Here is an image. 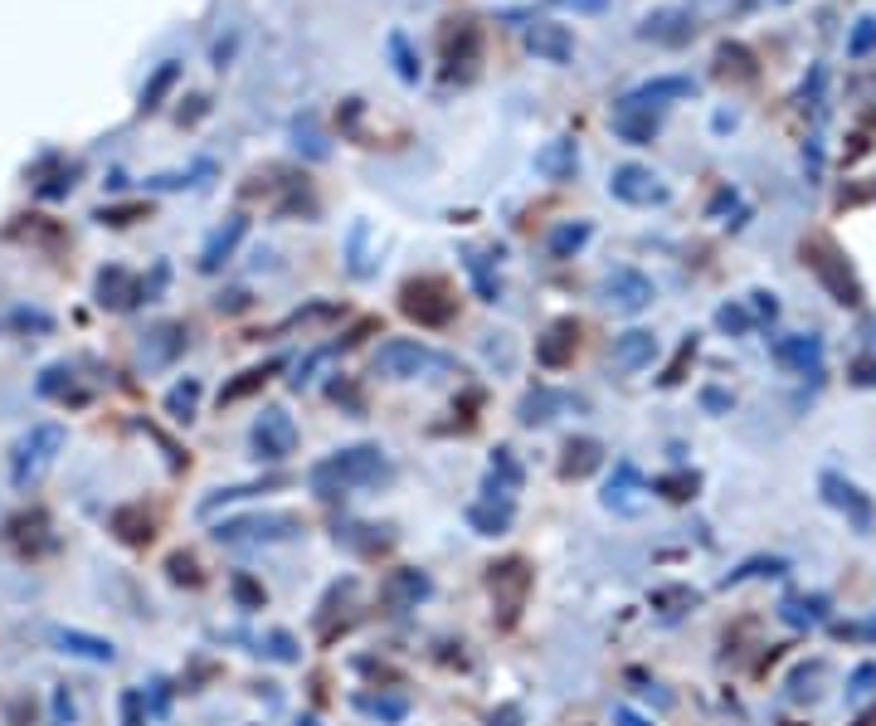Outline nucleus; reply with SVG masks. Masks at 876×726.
I'll return each mask as SVG.
<instances>
[{
	"instance_id": "412c9836",
	"label": "nucleus",
	"mask_w": 876,
	"mask_h": 726,
	"mask_svg": "<svg viewBox=\"0 0 876 726\" xmlns=\"http://www.w3.org/2000/svg\"><path fill=\"white\" fill-rule=\"evenodd\" d=\"M570 405H575V395L550 390V385H536V390H526V395H521V405H516V424L541 429V424H550L560 410H570Z\"/></svg>"
},
{
	"instance_id": "b1692460",
	"label": "nucleus",
	"mask_w": 876,
	"mask_h": 726,
	"mask_svg": "<svg viewBox=\"0 0 876 726\" xmlns=\"http://www.w3.org/2000/svg\"><path fill=\"white\" fill-rule=\"evenodd\" d=\"M521 483H526V468H521V459H516V449H511V444H497V449H492V463H487V483H482V493L487 497H511V493H521Z\"/></svg>"
},
{
	"instance_id": "39448f33",
	"label": "nucleus",
	"mask_w": 876,
	"mask_h": 726,
	"mask_svg": "<svg viewBox=\"0 0 876 726\" xmlns=\"http://www.w3.org/2000/svg\"><path fill=\"white\" fill-rule=\"evenodd\" d=\"M297 532H307L297 512H249V517H224L210 536L219 546H258V541H288Z\"/></svg>"
},
{
	"instance_id": "8fccbe9b",
	"label": "nucleus",
	"mask_w": 876,
	"mask_h": 726,
	"mask_svg": "<svg viewBox=\"0 0 876 726\" xmlns=\"http://www.w3.org/2000/svg\"><path fill=\"white\" fill-rule=\"evenodd\" d=\"M117 707H122V726H146V692L142 688H127L117 697Z\"/></svg>"
},
{
	"instance_id": "f3484780",
	"label": "nucleus",
	"mask_w": 876,
	"mask_h": 726,
	"mask_svg": "<svg viewBox=\"0 0 876 726\" xmlns=\"http://www.w3.org/2000/svg\"><path fill=\"white\" fill-rule=\"evenodd\" d=\"M244 234H249V215H239V210H234L224 225H215V230H210V239H205V249H200L195 268H200V273H219V268L234 259V249L244 244Z\"/></svg>"
},
{
	"instance_id": "37998d69",
	"label": "nucleus",
	"mask_w": 876,
	"mask_h": 726,
	"mask_svg": "<svg viewBox=\"0 0 876 726\" xmlns=\"http://www.w3.org/2000/svg\"><path fill=\"white\" fill-rule=\"evenodd\" d=\"M692 361H696V332H687V342L677 346V356L667 361V371H662L657 381L667 385V390H672V385H682V381H687V366H692Z\"/></svg>"
},
{
	"instance_id": "e433bc0d",
	"label": "nucleus",
	"mask_w": 876,
	"mask_h": 726,
	"mask_svg": "<svg viewBox=\"0 0 876 726\" xmlns=\"http://www.w3.org/2000/svg\"><path fill=\"white\" fill-rule=\"evenodd\" d=\"M69 390H73V366L69 361H54V366L39 371L35 395H44V400H64V405H69Z\"/></svg>"
},
{
	"instance_id": "2f4dec72",
	"label": "nucleus",
	"mask_w": 876,
	"mask_h": 726,
	"mask_svg": "<svg viewBox=\"0 0 876 726\" xmlns=\"http://www.w3.org/2000/svg\"><path fill=\"white\" fill-rule=\"evenodd\" d=\"M200 395H205V385L195 381V376H185V381H176L171 390H166L161 405H166V415H171L176 424H190L195 415H200Z\"/></svg>"
},
{
	"instance_id": "680f3d73",
	"label": "nucleus",
	"mask_w": 876,
	"mask_h": 726,
	"mask_svg": "<svg viewBox=\"0 0 876 726\" xmlns=\"http://www.w3.org/2000/svg\"><path fill=\"white\" fill-rule=\"evenodd\" d=\"M54 717H59V726H69L73 722V697L64 688L54 692Z\"/></svg>"
},
{
	"instance_id": "69168bd1",
	"label": "nucleus",
	"mask_w": 876,
	"mask_h": 726,
	"mask_svg": "<svg viewBox=\"0 0 876 726\" xmlns=\"http://www.w3.org/2000/svg\"><path fill=\"white\" fill-rule=\"evenodd\" d=\"M755 298H760V312H769V317L779 312V303H774V293H755Z\"/></svg>"
},
{
	"instance_id": "864d4df0",
	"label": "nucleus",
	"mask_w": 876,
	"mask_h": 726,
	"mask_svg": "<svg viewBox=\"0 0 876 726\" xmlns=\"http://www.w3.org/2000/svg\"><path fill=\"white\" fill-rule=\"evenodd\" d=\"M73 186H78V166H69V171H59L54 181H44V186H39V200H64V195H69Z\"/></svg>"
},
{
	"instance_id": "a19ab883",
	"label": "nucleus",
	"mask_w": 876,
	"mask_h": 726,
	"mask_svg": "<svg viewBox=\"0 0 876 726\" xmlns=\"http://www.w3.org/2000/svg\"><path fill=\"white\" fill-rule=\"evenodd\" d=\"M638 488V468L633 463H619V473L609 478V488H604V507H619V512H633V502H628V493Z\"/></svg>"
},
{
	"instance_id": "4c0bfd02",
	"label": "nucleus",
	"mask_w": 876,
	"mask_h": 726,
	"mask_svg": "<svg viewBox=\"0 0 876 726\" xmlns=\"http://www.w3.org/2000/svg\"><path fill=\"white\" fill-rule=\"evenodd\" d=\"M229 595H234V605L244 614H254L268 605V590H263V580H254L249 571H234L229 575Z\"/></svg>"
},
{
	"instance_id": "f03ea898",
	"label": "nucleus",
	"mask_w": 876,
	"mask_h": 726,
	"mask_svg": "<svg viewBox=\"0 0 876 726\" xmlns=\"http://www.w3.org/2000/svg\"><path fill=\"white\" fill-rule=\"evenodd\" d=\"M400 312L409 322L438 332V327H448L458 317V288L443 273H414V278L400 283Z\"/></svg>"
},
{
	"instance_id": "473e14b6",
	"label": "nucleus",
	"mask_w": 876,
	"mask_h": 726,
	"mask_svg": "<svg viewBox=\"0 0 876 726\" xmlns=\"http://www.w3.org/2000/svg\"><path fill=\"white\" fill-rule=\"evenodd\" d=\"M385 49H390V59H395L400 83H419V78H424V64H419V54H414V44H409L404 30H390V35H385Z\"/></svg>"
},
{
	"instance_id": "a18cd8bd",
	"label": "nucleus",
	"mask_w": 876,
	"mask_h": 726,
	"mask_svg": "<svg viewBox=\"0 0 876 726\" xmlns=\"http://www.w3.org/2000/svg\"><path fill=\"white\" fill-rule=\"evenodd\" d=\"M774 356H779L784 366H808V361L818 356V342H813V337H784V342H774Z\"/></svg>"
},
{
	"instance_id": "4468645a",
	"label": "nucleus",
	"mask_w": 876,
	"mask_h": 726,
	"mask_svg": "<svg viewBox=\"0 0 876 726\" xmlns=\"http://www.w3.org/2000/svg\"><path fill=\"white\" fill-rule=\"evenodd\" d=\"M108 532L122 541V546H132V551H146L151 541H156V512L146 507V502H117L108 512Z\"/></svg>"
},
{
	"instance_id": "c85d7f7f",
	"label": "nucleus",
	"mask_w": 876,
	"mask_h": 726,
	"mask_svg": "<svg viewBox=\"0 0 876 726\" xmlns=\"http://www.w3.org/2000/svg\"><path fill=\"white\" fill-rule=\"evenodd\" d=\"M181 64H176V59H166V64H156V69H151V78H146L142 83V93H137V113H156V108H161V103H166V98H171V93H176V83H181Z\"/></svg>"
},
{
	"instance_id": "6e6d98bb",
	"label": "nucleus",
	"mask_w": 876,
	"mask_h": 726,
	"mask_svg": "<svg viewBox=\"0 0 876 726\" xmlns=\"http://www.w3.org/2000/svg\"><path fill=\"white\" fill-rule=\"evenodd\" d=\"M716 322H721V332H730V337H740V332H750V317H745V307H721L716 312Z\"/></svg>"
},
{
	"instance_id": "cd10ccee",
	"label": "nucleus",
	"mask_w": 876,
	"mask_h": 726,
	"mask_svg": "<svg viewBox=\"0 0 876 726\" xmlns=\"http://www.w3.org/2000/svg\"><path fill=\"white\" fill-rule=\"evenodd\" d=\"M653 356H657V337L648 327H628V332L614 337V366L619 371H643V366H653Z\"/></svg>"
},
{
	"instance_id": "5fc2aeb1",
	"label": "nucleus",
	"mask_w": 876,
	"mask_h": 726,
	"mask_svg": "<svg viewBox=\"0 0 876 726\" xmlns=\"http://www.w3.org/2000/svg\"><path fill=\"white\" fill-rule=\"evenodd\" d=\"M5 322H10V327H35V332H49V327H54V317L39 312V307H20V312H10Z\"/></svg>"
},
{
	"instance_id": "4be33fe9",
	"label": "nucleus",
	"mask_w": 876,
	"mask_h": 726,
	"mask_svg": "<svg viewBox=\"0 0 876 726\" xmlns=\"http://www.w3.org/2000/svg\"><path fill=\"white\" fill-rule=\"evenodd\" d=\"M98 303L103 307H112V312H127V307H137L142 303V278H132L127 268H117V264H108V268H98Z\"/></svg>"
},
{
	"instance_id": "49530a36",
	"label": "nucleus",
	"mask_w": 876,
	"mask_h": 726,
	"mask_svg": "<svg viewBox=\"0 0 876 726\" xmlns=\"http://www.w3.org/2000/svg\"><path fill=\"white\" fill-rule=\"evenodd\" d=\"M463 268L473 273V283H477V293H482V303H497V298H502V293H497V283H492V273H487V264L477 259L473 249L463 254Z\"/></svg>"
},
{
	"instance_id": "6e6552de",
	"label": "nucleus",
	"mask_w": 876,
	"mask_h": 726,
	"mask_svg": "<svg viewBox=\"0 0 876 726\" xmlns=\"http://www.w3.org/2000/svg\"><path fill=\"white\" fill-rule=\"evenodd\" d=\"M696 78L687 74H657V78H643L638 88H628L619 103H614V113H657V108H667V103H682V98H696Z\"/></svg>"
},
{
	"instance_id": "09e8293b",
	"label": "nucleus",
	"mask_w": 876,
	"mask_h": 726,
	"mask_svg": "<svg viewBox=\"0 0 876 726\" xmlns=\"http://www.w3.org/2000/svg\"><path fill=\"white\" fill-rule=\"evenodd\" d=\"M872 49H876V15H862L857 30H852V39H847V54L862 59V54H872Z\"/></svg>"
},
{
	"instance_id": "c03bdc74",
	"label": "nucleus",
	"mask_w": 876,
	"mask_h": 726,
	"mask_svg": "<svg viewBox=\"0 0 876 726\" xmlns=\"http://www.w3.org/2000/svg\"><path fill=\"white\" fill-rule=\"evenodd\" d=\"M166 575H171V585H190V590L205 580V575H200V561H195L190 551H171V556H166Z\"/></svg>"
},
{
	"instance_id": "9d476101",
	"label": "nucleus",
	"mask_w": 876,
	"mask_h": 726,
	"mask_svg": "<svg viewBox=\"0 0 876 726\" xmlns=\"http://www.w3.org/2000/svg\"><path fill=\"white\" fill-rule=\"evenodd\" d=\"M249 444H254V454L263 463H288L297 454V424H292V415L283 405H268L254 420V429H249Z\"/></svg>"
},
{
	"instance_id": "5701e85b",
	"label": "nucleus",
	"mask_w": 876,
	"mask_h": 726,
	"mask_svg": "<svg viewBox=\"0 0 876 726\" xmlns=\"http://www.w3.org/2000/svg\"><path fill=\"white\" fill-rule=\"evenodd\" d=\"M526 49H531L541 64H570V54H575V35H570L565 25H555V20H541V25L526 30Z\"/></svg>"
},
{
	"instance_id": "0eeeda50",
	"label": "nucleus",
	"mask_w": 876,
	"mask_h": 726,
	"mask_svg": "<svg viewBox=\"0 0 876 726\" xmlns=\"http://www.w3.org/2000/svg\"><path fill=\"white\" fill-rule=\"evenodd\" d=\"M438 366H448V356H438L434 346H424L419 337H390L375 351V371L390 376V381H419Z\"/></svg>"
},
{
	"instance_id": "c9c22d12",
	"label": "nucleus",
	"mask_w": 876,
	"mask_h": 726,
	"mask_svg": "<svg viewBox=\"0 0 876 726\" xmlns=\"http://www.w3.org/2000/svg\"><path fill=\"white\" fill-rule=\"evenodd\" d=\"M93 220H98V225H108V230H127V225H137V220H151V200H122V205H103V210H93Z\"/></svg>"
},
{
	"instance_id": "c756f323",
	"label": "nucleus",
	"mask_w": 876,
	"mask_h": 726,
	"mask_svg": "<svg viewBox=\"0 0 876 726\" xmlns=\"http://www.w3.org/2000/svg\"><path fill=\"white\" fill-rule=\"evenodd\" d=\"M589 239H594V220H560L546 234V254L550 259H575Z\"/></svg>"
},
{
	"instance_id": "a211bd4d",
	"label": "nucleus",
	"mask_w": 876,
	"mask_h": 726,
	"mask_svg": "<svg viewBox=\"0 0 876 726\" xmlns=\"http://www.w3.org/2000/svg\"><path fill=\"white\" fill-rule=\"evenodd\" d=\"M692 10L687 5H657V10H648L643 20H638V30L633 35L638 39H657V44H682V39H692Z\"/></svg>"
},
{
	"instance_id": "f257e3e1",
	"label": "nucleus",
	"mask_w": 876,
	"mask_h": 726,
	"mask_svg": "<svg viewBox=\"0 0 876 726\" xmlns=\"http://www.w3.org/2000/svg\"><path fill=\"white\" fill-rule=\"evenodd\" d=\"M380 478H390V459L380 444H346L327 459H317L307 468V488L317 497L356 493V488H375Z\"/></svg>"
},
{
	"instance_id": "393cba45",
	"label": "nucleus",
	"mask_w": 876,
	"mask_h": 726,
	"mask_svg": "<svg viewBox=\"0 0 876 726\" xmlns=\"http://www.w3.org/2000/svg\"><path fill=\"white\" fill-rule=\"evenodd\" d=\"M49 644H59V653H73V658H93V663H112V658H117V644H112V639L83 634V629H69V624H54V629H49Z\"/></svg>"
},
{
	"instance_id": "4d7b16f0",
	"label": "nucleus",
	"mask_w": 876,
	"mask_h": 726,
	"mask_svg": "<svg viewBox=\"0 0 876 726\" xmlns=\"http://www.w3.org/2000/svg\"><path fill=\"white\" fill-rule=\"evenodd\" d=\"M234 49H239V30H229V35H224L215 49H210V64H215V69H224V64L234 59Z\"/></svg>"
},
{
	"instance_id": "7ed1b4c3",
	"label": "nucleus",
	"mask_w": 876,
	"mask_h": 726,
	"mask_svg": "<svg viewBox=\"0 0 876 726\" xmlns=\"http://www.w3.org/2000/svg\"><path fill=\"white\" fill-rule=\"evenodd\" d=\"M64 444H69V429L64 424H54V420L30 424V434H20L15 449H10V483H15V493H30L39 483V473L59 459Z\"/></svg>"
},
{
	"instance_id": "6ab92c4d",
	"label": "nucleus",
	"mask_w": 876,
	"mask_h": 726,
	"mask_svg": "<svg viewBox=\"0 0 876 726\" xmlns=\"http://www.w3.org/2000/svg\"><path fill=\"white\" fill-rule=\"evenodd\" d=\"M463 522H468L477 536H507L511 522H516V502H511V497H487L482 493L477 502H468Z\"/></svg>"
},
{
	"instance_id": "e2e57ef3",
	"label": "nucleus",
	"mask_w": 876,
	"mask_h": 726,
	"mask_svg": "<svg viewBox=\"0 0 876 726\" xmlns=\"http://www.w3.org/2000/svg\"><path fill=\"white\" fill-rule=\"evenodd\" d=\"M701 405H706V410H730V395L711 385V390H701Z\"/></svg>"
},
{
	"instance_id": "a878e982",
	"label": "nucleus",
	"mask_w": 876,
	"mask_h": 726,
	"mask_svg": "<svg viewBox=\"0 0 876 726\" xmlns=\"http://www.w3.org/2000/svg\"><path fill=\"white\" fill-rule=\"evenodd\" d=\"M283 366H288V356H268L263 366H249V371H239V376H234L229 385H219V410H224V405H239V400H249V395H258V390L273 381Z\"/></svg>"
},
{
	"instance_id": "0e129e2a",
	"label": "nucleus",
	"mask_w": 876,
	"mask_h": 726,
	"mask_svg": "<svg viewBox=\"0 0 876 726\" xmlns=\"http://www.w3.org/2000/svg\"><path fill=\"white\" fill-rule=\"evenodd\" d=\"M614 726H653V722H643L633 707H614Z\"/></svg>"
},
{
	"instance_id": "7c9ffc66",
	"label": "nucleus",
	"mask_w": 876,
	"mask_h": 726,
	"mask_svg": "<svg viewBox=\"0 0 876 726\" xmlns=\"http://www.w3.org/2000/svg\"><path fill=\"white\" fill-rule=\"evenodd\" d=\"M609 127H614V137L628 142V147H653L657 132H662L657 113H614L609 117Z\"/></svg>"
},
{
	"instance_id": "ea45409f",
	"label": "nucleus",
	"mask_w": 876,
	"mask_h": 726,
	"mask_svg": "<svg viewBox=\"0 0 876 726\" xmlns=\"http://www.w3.org/2000/svg\"><path fill=\"white\" fill-rule=\"evenodd\" d=\"M696 488H701V478L687 473V468H682V473H657L653 478V493H662L667 502H692Z\"/></svg>"
},
{
	"instance_id": "aec40b11",
	"label": "nucleus",
	"mask_w": 876,
	"mask_h": 726,
	"mask_svg": "<svg viewBox=\"0 0 876 726\" xmlns=\"http://www.w3.org/2000/svg\"><path fill=\"white\" fill-rule=\"evenodd\" d=\"M531 166L546 181H575V171H580V142L575 137H550L546 147L531 156Z\"/></svg>"
},
{
	"instance_id": "bf43d9fd",
	"label": "nucleus",
	"mask_w": 876,
	"mask_h": 726,
	"mask_svg": "<svg viewBox=\"0 0 876 726\" xmlns=\"http://www.w3.org/2000/svg\"><path fill=\"white\" fill-rule=\"evenodd\" d=\"M550 5H565V10H575V15H599V10H609V0H550Z\"/></svg>"
},
{
	"instance_id": "603ef678",
	"label": "nucleus",
	"mask_w": 876,
	"mask_h": 726,
	"mask_svg": "<svg viewBox=\"0 0 876 726\" xmlns=\"http://www.w3.org/2000/svg\"><path fill=\"white\" fill-rule=\"evenodd\" d=\"M166 283H171V264L156 259V264H151V278H142V303H156V298L166 293Z\"/></svg>"
},
{
	"instance_id": "72a5a7b5",
	"label": "nucleus",
	"mask_w": 876,
	"mask_h": 726,
	"mask_svg": "<svg viewBox=\"0 0 876 726\" xmlns=\"http://www.w3.org/2000/svg\"><path fill=\"white\" fill-rule=\"evenodd\" d=\"M336 541L341 546H351L356 556H365V561H375L380 551H390V541L395 536H385V527H346V532H336Z\"/></svg>"
},
{
	"instance_id": "052dcab7",
	"label": "nucleus",
	"mask_w": 876,
	"mask_h": 726,
	"mask_svg": "<svg viewBox=\"0 0 876 726\" xmlns=\"http://www.w3.org/2000/svg\"><path fill=\"white\" fill-rule=\"evenodd\" d=\"M215 303H219V312H239V307H249V293L244 288H229V293H219Z\"/></svg>"
},
{
	"instance_id": "9b49d317",
	"label": "nucleus",
	"mask_w": 876,
	"mask_h": 726,
	"mask_svg": "<svg viewBox=\"0 0 876 726\" xmlns=\"http://www.w3.org/2000/svg\"><path fill=\"white\" fill-rule=\"evenodd\" d=\"M609 195L614 200H623V205H667L672 200V191L657 181L653 166H643V161H619L614 171H609Z\"/></svg>"
},
{
	"instance_id": "20e7f679",
	"label": "nucleus",
	"mask_w": 876,
	"mask_h": 726,
	"mask_svg": "<svg viewBox=\"0 0 876 726\" xmlns=\"http://www.w3.org/2000/svg\"><path fill=\"white\" fill-rule=\"evenodd\" d=\"M531 585H536V571H531L526 556H502V561L487 566V590H492V605H497V624L502 629H511L521 619L526 600H531Z\"/></svg>"
},
{
	"instance_id": "f8f14e48",
	"label": "nucleus",
	"mask_w": 876,
	"mask_h": 726,
	"mask_svg": "<svg viewBox=\"0 0 876 726\" xmlns=\"http://www.w3.org/2000/svg\"><path fill=\"white\" fill-rule=\"evenodd\" d=\"M0 536H5V546H10L20 561H39L44 551H54V532H49V512H44V507H25V512L5 517Z\"/></svg>"
},
{
	"instance_id": "13d9d810",
	"label": "nucleus",
	"mask_w": 876,
	"mask_h": 726,
	"mask_svg": "<svg viewBox=\"0 0 876 726\" xmlns=\"http://www.w3.org/2000/svg\"><path fill=\"white\" fill-rule=\"evenodd\" d=\"M526 722V712H521V702H502L497 712H492V722L487 726H521Z\"/></svg>"
},
{
	"instance_id": "bb28decb",
	"label": "nucleus",
	"mask_w": 876,
	"mask_h": 726,
	"mask_svg": "<svg viewBox=\"0 0 876 726\" xmlns=\"http://www.w3.org/2000/svg\"><path fill=\"white\" fill-rule=\"evenodd\" d=\"M599 463H604V444L589 439V434H575V439H565V449H560V478H565V483L589 478Z\"/></svg>"
},
{
	"instance_id": "423d86ee",
	"label": "nucleus",
	"mask_w": 876,
	"mask_h": 726,
	"mask_svg": "<svg viewBox=\"0 0 876 726\" xmlns=\"http://www.w3.org/2000/svg\"><path fill=\"white\" fill-rule=\"evenodd\" d=\"M803 264L818 273V283L833 293V303L842 307H857L862 303V283L852 278V268H847V259L838 254V244L833 239H823V234H813V239H803Z\"/></svg>"
},
{
	"instance_id": "58836bf2",
	"label": "nucleus",
	"mask_w": 876,
	"mask_h": 726,
	"mask_svg": "<svg viewBox=\"0 0 876 726\" xmlns=\"http://www.w3.org/2000/svg\"><path fill=\"white\" fill-rule=\"evenodd\" d=\"M696 600H701V595H696L692 585H657L653 595H648V605H653L657 614H687Z\"/></svg>"
},
{
	"instance_id": "dca6fc26",
	"label": "nucleus",
	"mask_w": 876,
	"mask_h": 726,
	"mask_svg": "<svg viewBox=\"0 0 876 726\" xmlns=\"http://www.w3.org/2000/svg\"><path fill=\"white\" fill-rule=\"evenodd\" d=\"M575 351H580V322H575V317L550 322L546 332L536 337V361H541L546 371H565V366L575 361Z\"/></svg>"
},
{
	"instance_id": "3c124183",
	"label": "nucleus",
	"mask_w": 876,
	"mask_h": 726,
	"mask_svg": "<svg viewBox=\"0 0 876 726\" xmlns=\"http://www.w3.org/2000/svg\"><path fill=\"white\" fill-rule=\"evenodd\" d=\"M365 239H370V225L356 220V225H351V244H346V254H351V273H356V278L370 273V268H365Z\"/></svg>"
},
{
	"instance_id": "ddd939ff",
	"label": "nucleus",
	"mask_w": 876,
	"mask_h": 726,
	"mask_svg": "<svg viewBox=\"0 0 876 726\" xmlns=\"http://www.w3.org/2000/svg\"><path fill=\"white\" fill-rule=\"evenodd\" d=\"M429 595H434V575L419 571V566H395V571L380 580V605L395 610V614L419 610Z\"/></svg>"
},
{
	"instance_id": "1a4fd4ad",
	"label": "nucleus",
	"mask_w": 876,
	"mask_h": 726,
	"mask_svg": "<svg viewBox=\"0 0 876 726\" xmlns=\"http://www.w3.org/2000/svg\"><path fill=\"white\" fill-rule=\"evenodd\" d=\"M599 298L614 307V312H628V317H633V312H648V307L657 303V283L643 273V268L619 264V268H609V273H604Z\"/></svg>"
},
{
	"instance_id": "f704fd0d",
	"label": "nucleus",
	"mask_w": 876,
	"mask_h": 726,
	"mask_svg": "<svg viewBox=\"0 0 876 726\" xmlns=\"http://www.w3.org/2000/svg\"><path fill=\"white\" fill-rule=\"evenodd\" d=\"M278 478H268V483H234V488H215V493H205L200 502H195V512L200 517H215L219 507H229V502H244V497H254L263 493V488H273Z\"/></svg>"
},
{
	"instance_id": "79ce46f5",
	"label": "nucleus",
	"mask_w": 876,
	"mask_h": 726,
	"mask_svg": "<svg viewBox=\"0 0 876 726\" xmlns=\"http://www.w3.org/2000/svg\"><path fill=\"white\" fill-rule=\"evenodd\" d=\"M356 707L370 712V717H380V722H400L404 712H409V702H404L400 692H390V697H385V692H380V697H356Z\"/></svg>"
},
{
	"instance_id": "de8ad7c7",
	"label": "nucleus",
	"mask_w": 876,
	"mask_h": 726,
	"mask_svg": "<svg viewBox=\"0 0 876 726\" xmlns=\"http://www.w3.org/2000/svg\"><path fill=\"white\" fill-rule=\"evenodd\" d=\"M263 649H268L273 663H297V658H302V653H297V639H292L288 629H273V634L263 639Z\"/></svg>"
},
{
	"instance_id": "2eb2a0df",
	"label": "nucleus",
	"mask_w": 876,
	"mask_h": 726,
	"mask_svg": "<svg viewBox=\"0 0 876 726\" xmlns=\"http://www.w3.org/2000/svg\"><path fill=\"white\" fill-rule=\"evenodd\" d=\"M185 346H190V327H185V322H156V327L146 332V342H142V366L146 371L176 366V361L185 356Z\"/></svg>"
}]
</instances>
